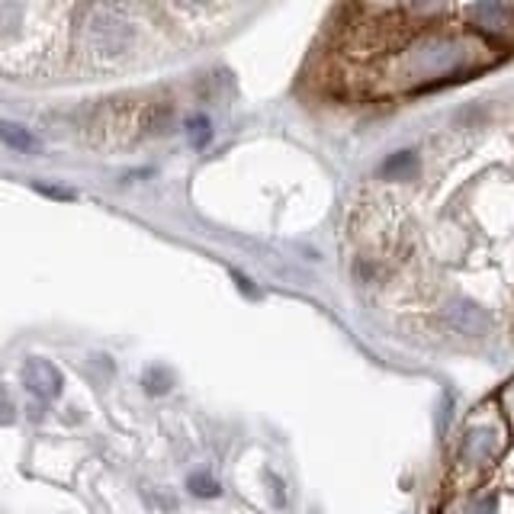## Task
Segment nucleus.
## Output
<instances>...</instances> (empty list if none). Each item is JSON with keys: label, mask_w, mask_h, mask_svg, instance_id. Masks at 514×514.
Here are the masks:
<instances>
[{"label": "nucleus", "mask_w": 514, "mask_h": 514, "mask_svg": "<svg viewBox=\"0 0 514 514\" xmlns=\"http://www.w3.org/2000/svg\"><path fill=\"white\" fill-rule=\"evenodd\" d=\"M87 23H81V52L97 68H116L135 55L139 45V23L133 20L135 7L97 4L81 10Z\"/></svg>", "instance_id": "obj_1"}, {"label": "nucleus", "mask_w": 514, "mask_h": 514, "mask_svg": "<svg viewBox=\"0 0 514 514\" xmlns=\"http://www.w3.org/2000/svg\"><path fill=\"white\" fill-rule=\"evenodd\" d=\"M62 7H45V14L39 16L35 23L26 20L35 14L33 4H0V62H4V55H14V45L20 52V71H33L29 68V58L35 62V68H42L45 64V55H49V49H42L39 39L45 42V45H55L58 39H62V29H42L45 26V20L49 16H55Z\"/></svg>", "instance_id": "obj_2"}, {"label": "nucleus", "mask_w": 514, "mask_h": 514, "mask_svg": "<svg viewBox=\"0 0 514 514\" xmlns=\"http://www.w3.org/2000/svg\"><path fill=\"white\" fill-rule=\"evenodd\" d=\"M23 382L29 386V392H35L42 399H55L64 386L58 367L52 361H45V357H29L26 367H23Z\"/></svg>", "instance_id": "obj_3"}, {"label": "nucleus", "mask_w": 514, "mask_h": 514, "mask_svg": "<svg viewBox=\"0 0 514 514\" xmlns=\"http://www.w3.org/2000/svg\"><path fill=\"white\" fill-rule=\"evenodd\" d=\"M444 321L460 334H486L489 331V319L482 309L470 306V302H453L444 312Z\"/></svg>", "instance_id": "obj_4"}, {"label": "nucleus", "mask_w": 514, "mask_h": 514, "mask_svg": "<svg viewBox=\"0 0 514 514\" xmlns=\"http://www.w3.org/2000/svg\"><path fill=\"white\" fill-rule=\"evenodd\" d=\"M0 142H4L7 148H14V152H20V154H33L42 148V142L29 133L26 125L7 123V119H0Z\"/></svg>", "instance_id": "obj_5"}, {"label": "nucleus", "mask_w": 514, "mask_h": 514, "mask_svg": "<svg viewBox=\"0 0 514 514\" xmlns=\"http://www.w3.org/2000/svg\"><path fill=\"white\" fill-rule=\"evenodd\" d=\"M411 167H415V154L411 152H396L386 164H382V177L386 181H399L402 174H409Z\"/></svg>", "instance_id": "obj_6"}, {"label": "nucleus", "mask_w": 514, "mask_h": 514, "mask_svg": "<svg viewBox=\"0 0 514 514\" xmlns=\"http://www.w3.org/2000/svg\"><path fill=\"white\" fill-rule=\"evenodd\" d=\"M187 139L193 142L196 148H206L209 139H213V123H209L206 116H190L187 119Z\"/></svg>", "instance_id": "obj_7"}, {"label": "nucleus", "mask_w": 514, "mask_h": 514, "mask_svg": "<svg viewBox=\"0 0 514 514\" xmlns=\"http://www.w3.org/2000/svg\"><path fill=\"white\" fill-rule=\"evenodd\" d=\"M190 492L193 495H200V499H219L222 495V486H219L213 476H206V473H200V476H190Z\"/></svg>", "instance_id": "obj_8"}, {"label": "nucleus", "mask_w": 514, "mask_h": 514, "mask_svg": "<svg viewBox=\"0 0 514 514\" xmlns=\"http://www.w3.org/2000/svg\"><path fill=\"white\" fill-rule=\"evenodd\" d=\"M145 390L152 392V396H161V392H167L171 386H174V376L167 373V370H161V367H154V370H148L145 373Z\"/></svg>", "instance_id": "obj_9"}]
</instances>
